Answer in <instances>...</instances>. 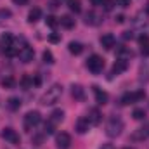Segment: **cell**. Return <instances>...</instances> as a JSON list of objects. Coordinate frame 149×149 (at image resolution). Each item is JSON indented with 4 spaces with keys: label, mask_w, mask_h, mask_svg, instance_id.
Returning a JSON list of instances; mask_svg holds the SVG:
<instances>
[{
    "label": "cell",
    "mask_w": 149,
    "mask_h": 149,
    "mask_svg": "<svg viewBox=\"0 0 149 149\" xmlns=\"http://www.w3.org/2000/svg\"><path fill=\"white\" fill-rule=\"evenodd\" d=\"M148 135H146V132H144V128H139L137 132H134L132 134V139H135V141H139V139H146Z\"/></svg>",
    "instance_id": "cell-31"
},
{
    "label": "cell",
    "mask_w": 149,
    "mask_h": 149,
    "mask_svg": "<svg viewBox=\"0 0 149 149\" xmlns=\"http://www.w3.org/2000/svg\"><path fill=\"white\" fill-rule=\"evenodd\" d=\"M12 16V10L10 9H0V17L5 19V17H10Z\"/></svg>",
    "instance_id": "cell-33"
},
{
    "label": "cell",
    "mask_w": 149,
    "mask_h": 149,
    "mask_svg": "<svg viewBox=\"0 0 149 149\" xmlns=\"http://www.w3.org/2000/svg\"><path fill=\"white\" fill-rule=\"evenodd\" d=\"M12 2H14L16 5H26V3H28V0H12Z\"/></svg>",
    "instance_id": "cell-41"
},
{
    "label": "cell",
    "mask_w": 149,
    "mask_h": 149,
    "mask_svg": "<svg viewBox=\"0 0 149 149\" xmlns=\"http://www.w3.org/2000/svg\"><path fill=\"white\" fill-rule=\"evenodd\" d=\"M116 56H118V59L127 61V57H130V56H132V52H130L127 47H118V49H116Z\"/></svg>",
    "instance_id": "cell-20"
},
{
    "label": "cell",
    "mask_w": 149,
    "mask_h": 149,
    "mask_svg": "<svg viewBox=\"0 0 149 149\" xmlns=\"http://www.w3.org/2000/svg\"><path fill=\"white\" fill-rule=\"evenodd\" d=\"M132 37H134L132 31H123V38H125V40H132Z\"/></svg>",
    "instance_id": "cell-40"
},
{
    "label": "cell",
    "mask_w": 149,
    "mask_h": 149,
    "mask_svg": "<svg viewBox=\"0 0 149 149\" xmlns=\"http://www.w3.org/2000/svg\"><path fill=\"white\" fill-rule=\"evenodd\" d=\"M132 116H134V120H144L146 118V111L142 108H137V109H134Z\"/></svg>",
    "instance_id": "cell-28"
},
{
    "label": "cell",
    "mask_w": 149,
    "mask_h": 149,
    "mask_svg": "<svg viewBox=\"0 0 149 149\" xmlns=\"http://www.w3.org/2000/svg\"><path fill=\"white\" fill-rule=\"evenodd\" d=\"M87 120L90 121V125H99V123H101V120H102V114H101V111H99L97 108H94V109H90V111H88Z\"/></svg>",
    "instance_id": "cell-11"
},
{
    "label": "cell",
    "mask_w": 149,
    "mask_h": 149,
    "mask_svg": "<svg viewBox=\"0 0 149 149\" xmlns=\"http://www.w3.org/2000/svg\"><path fill=\"white\" fill-rule=\"evenodd\" d=\"M40 17H42V10H40L38 7H33V9L30 10V14H28V23L33 24V23H37Z\"/></svg>",
    "instance_id": "cell-16"
},
{
    "label": "cell",
    "mask_w": 149,
    "mask_h": 149,
    "mask_svg": "<svg viewBox=\"0 0 149 149\" xmlns=\"http://www.w3.org/2000/svg\"><path fill=\"white\" fill-rule=\"evenodd\" d=\"M146 14H149V2H148V5H146Z\"/></svg>",
    "instance_id": "cell-45"
},
{
    "label": "cell",
    "mask_w": 149,
    "mask_h": 149,
    "mask_svg": "<svg viewBox=\"0 0 149 149\" xmlns=\"http://www.w3.org/2000/svg\"><path fill=\"white\" fill-rule=\"evenodd\" d=\"M139 43H141V47L146 45V43H149V35H141V37H139Z\"/></svg>",
    "instance_id": "cell-35"
},
{
    "label": "cell",
    "mask_w": 149,
    "mask_h": 149,
    "mask_svg": "<svg viewBox=\"0 0 149 149\" xmlns=\"http://www.w3.org/2000/svg\"><path fill=\"white\" fill-rule=\"evenodd\" d=\"M40 121H42V116H40V113H38V111H28L26 114H24V118H23L24 128H26L28 132H30V130H33Z\"/></svg>",
    "instance_id": "cell-4"
},
{
    "label": "cell",
    "mask_w": 149,
    "mask_h": 149,
    "mask_svg": "<svg viewBox=\"0 0 149 149\" xmlns=\"http://www.w3.org/2000/svg\"><path fill=\"white\" fill-rule=\"evenodd\" d=\"M3 52H5V56H7V57H14V56H17V54H19V47L9 45V47H5V49H3Z\"/></svg>",
    "instance_id": "cell-23"
},
{
    "label": "cell",
    "mask_w": 149,
    "mask_h": 149,
    "mask_svg": "<svg viewBox=\"0 0 149 149\" xmlns=\"http://www.w3.org/2000/svg\"><path fill=\"white\" fill-rule=\"evenodd\" d=\"M146 97V92L144 90H137V92H127L123 97H121V104L123 106H128V104H134V102H139Z\"/></svg>",
    "instance_id": "cell-5"
},
{
    "label": "cell",
    "mask_w": 149,
    "mask_h": 149,
    "mask_svg": "<svg viewBox=\"0 0 149 149\" xmlns=\"http://www.w3.org/2000/svg\"><path fill=\"white\" fill-rule=\"evenodd\" d=\"M59 24H61L63 28H66V30H71V28H74V19L71 16H63V17L59 19Z\"/></svg>",
    "instance_id": "cell-15"
},
{
    "label": "cell",
    "mask_w": 149,
    "mask_h": 149,
    "mask_svg": "<svg viewBox=\"0 0 149 149\" xmlns=\"http://www.w3.org/2000/svg\"><path fill=\"white\" fill-rule=\"evenodd\" d=\"M0 83H2V87H3V88H12V87L16 85V80H14L12 76H5Z\"/></svg>",
    "instance_id": "cell-25"
},
{
    "label": "cell",
    "mask_w": 149,
    "mask_h": 149,
    "mask_svg": "<svg viewBox=\"0 0 149 149\" xmlns=\"http://www.w3.org/2000/svg\"><path fill=\"white\" fill-rule=\"evenodd\" d=\"M99 42H101V45H102L106 50H111L113 47H114V42H116V40H114V37H113L111 33H106V35L101 37Z\"/></svg>",
    "instance_id": "cell-12"
},
{
    "label": "cell",
    "mask_w": 149,
    "mask_h": 149,
    "mask_svg": "<svg viewBox=\"0 0 149 149\" xmlns=\"http://www.w3.org/2000/svg\"><path fill=\"white\" fill-rule=\"evenodd\" d=\"M94 5H106V2H109V0H90Z\"/></svg>",
    "instance_id": "cell-39"
},
{
    "label": "cell",
    "mask_w": 149,
    "mask_h": 149,
    "mask_svg": "<svg viewBox=\"0 0 149 149\" xmlns=\"http://www.w3.org/2000/svg\"><path fill=\"white\" fill-rule=\"evenodd\" d=\"M19 59L23 61V63H30V61H33V57H35V50L31 49V47H28V45H24V47H21L19 49Z\"/></svg>",
    "instance_id": "cell-8"
},
{
    "label": "cell",
    "mask_w": 149,
    "mask_h": 149,
    "mask_svg": "<svg viewBox=\"0 0 149 149\" xmlns=\"http://www.w3.org/2000/svg\"><path fill=\"white\" fill-rule=\"evenodd\" d=\"M123 130V120L120 116H111L108 120V125H106V134L109 137H118Z\"/></svg>",
    "instance_id": "cell-2"
},
{
    "label": "cell",
    "mask_w": 149,
    "mask_h": 149,
    "mask_svg": "<svg viewBox=\"0 0 149 149\" xmlns=\"http://www.w3.org/2000/svg\"><path fill=\"white\" fill-rule=\"evenodd\" d=\"M63 120H64V111H63V109H54V111L50 113V121L61 123Z\"/></svg>",
    "instance_id": "cell-18"
},
{
    "label": "cell",
    "mask_w": 149,
    "mask_h": 149,
    "mask_svg": "<svg viewBox=\"0 0 149 149\" xmlns=\"http://www.w3.org/2000/svg\"><path fill=\"white\" fill-rule=\"evenodd\" d=\"M116 21H118V23H123V21H125V16H123V14H118V16H116Z\"/></svg>",
    "instance_id": "cell-43"
},
{
    "label": "cell",
    "mask_w": 149,
    "mask_h": 149,
    "mask_svg": "<svg viewBox=\"0 0 149 149\" xmlns=\"http://www.w3.org/2000/svg\"><path fill=\"white\" fill-rule=\"evenodd\" d=\"M87 68H88V71H92L94 74H99L102 70H104V59H102L101 56L94 54V56L88 57V61H87Z\"/></svg>",
    "instance_id": "cell-3"
},
{
    "label": "cell",
    "mask_w": 149,
    "mask_h": 149,
    "mask_svg": "<svg viewBox=\"0 0 149 149\" xmlns=\"http://www.w3.org/2000/svg\"><path fill=\"white\" fill-rule=\"evenodd\" d=\"M141 52H142V56H146V57H148V56H149V43H146V45H142Z\"/></svg>",
    "instance_id": "cell-37"
},
{
    "label": "cell",
    "mask_w": 149,
    "mask_h": 149,
    "mask_svg": "<svg viewBox=\"0 0 149 149\" xmlns=\"http://www.w3.org/2000/svg\"><path fill=\"white\" fill-rule=\"evenodd\" d=\"M61 94H63V87H61L59 83H54L50 88H47V92L42 95L40 101H42L43 106H50V104H56V102L59 101Z\"/></svg>",
    "instance_id": "cell-1"
},
{
    "label": "cell",
    "mask_w": 149,
    "mask_h": 149,
    "mask_svg": "<svg viewBox=\"0 0 149 149\" xmlns=\"http://www.w3.org/2000/svg\"><path fill=\"white\" fill-rule=\"evenodd\" d=\"M45 23H47V26H50V28H56V26L59 24V21H57V17H54V16H47V19H45Z\"/></svg>",
    "instance_id": "cell-30"
},
{
    "label": "cell",
    "mask_w": 149,
    "mask_h": 149,
    "mask_svg": "<svg viewBox=\"0 0 149 149\" xmlns=\"http://www.w3.org/2000/svg\"><path fill=\"white\" fill-rule=\"evenodd\" d=\"M99 149H114V146H113V144H102Z\"/></svg>",
    "instance_id": "cell-42"
},
{
    "label": "cell",
    "mask_w": 149,
    "mask_h": 149,
    "mask_svg": "<svg viewBox=\"0 0 149 149\" xmlns=\"http://www.w3.org/2000/svg\"><path fill=\"white\" fill-rule=\"evenodd\" d=\"M68 49H70V52H71V54H74V56H80V54L83 52V45H81L80 42H70Z\"/></svg>",
    "instance_id": "cell-17"
},
{
    "label": "cell",
    "mask_w": 149,
    "mask_h": 149,
    "mask_svg": "<svg viewBox=\"0 0 149 149\" xmlns=\"http://www.w3.org/2000/svg\"><path fill=\"white\" fill-rule=\"evenodd\" d=\"M85 24H90V26H95V24H99V19H97V14L95 12H87V16H85Z\"/></svg>",
    "instance_id": "cell-19"
},
{
    "label": "cell",
    "mask_w": 149,
    "mask_h": 149,
    "mask_svg": "<svg viewBox=\"0 0 149 149\" xmlns=\"http://www.w3.org/2000/svg\"><path fill=\"white\" fill-rule=\"evenodd\" d=\"M127 68H128V63H127V61H123V59H118V61L113 64V74L123 73Z\"/></svg>",
    "instance_id": "cell-13"
},
{
    "label": "cell",
    "mask_w": 149,
    "mask_h": 149,
    "mask_svg": "<svg viewBox=\"0 0 149 149\" xmlns=\"http://www.w3.org/2000/svg\"><path fill=\"white\" fill-rule=\"evenodd\" d=\"M144 132H146V135H148V137H149V123H148V125H146V127H144Z\"/></svg>",
    "instance_id": "cell-44"
},
{
    "label": "cell",
    "mask_w": 149,
    "mask_h": 149,
    "mask_svg": "<svg viewBox=\"0 0 149 149\" xmlns=\"http://www.w3.org/2000/svg\"><path fill=\"white\" fill-rule=\"evenodd\" d=\"M59 3H61V0H50V2H49V7H50V9H57Z\"/></svg>",
    "instance_id": "cell-36"
},
{
    "label": "cell",
    "mask_w": 149,
    "mask_h": 149,
    "mask_svg": "<svg viewBox=\"0 0 149 149\" xmlns=\"http://www.w3.org/2000/svg\"><path fill=\"white\" fill-rule=\"evenodd\" d=\"M130 2H132V0H114V5H118V7H123V9H125V7H128V5H130Z\"/></svg>",
    "instance_id": "cell-34"
},
{
    "label": "cell",
    "mask_w": 149,
    "mask_h": 149,
    "mask_svg": "<svg viewBox=\"0 0 149 149\" xmlns=\"http://www.w3.org/2000/svg\"><path fill=\"white\" fill-rule=\"evenodd\" d=\"M49 42H50V43L61 42V35H59V33H50V35H49Z\"/></svg>",
    "instance_id": "cell-32"
},
{
    "label": "cell",
    "mask_w": 149,
    "mask_h": 149,
    "mask_svg": "<svg viewBox=\"0 0 149 149\" xmlns=\"http://www.w3.org/2000/svg\"><path fill=\"white\" fill-rule=\"evenodd\" d=\"M54 125H56V123H54V121H50V120H49V121H47V123H45V127H43V132H45V134H47V135H52V134H54V132H56V127H54Z\"/></svg>",
    "instance_id": "cell-27"
},
{
    "label": "cell",
    "mask_w": 149,
    "mask_h": 149,
    "mask_svg": "<svg viewBox=\"0 0 149 149\" xmlns=\"http://www.w3.org/2000/svg\"><path fill=\"white\" fill-rule=\"evenodd\" d=\"M88 127H90V121H88L85 116H81V118H78V120H76L74 130H76L78 134H87V132H88Z\"/></svg>",
    "instance_id": "cell-9"
},
{
    "label": "cell",
    "mask_w": 149,
    "mask_h": 149,
    "mask_svg": "<svg viewBox=\"0 0 149 149\" xmlns=\"http://www.w3.org/2000/svg\"><path fill=\"white\" fill-rule=\"evenodd\" d=\"M71 94H73V97L76 101H83L85 99V90H83L81 85H73L71 87Z\"/></svg>",
    "instance_id": "cell-14"
},
{
    "label": "cell",
    "mask_w": 149,
    "mask_h": 149,
    "mask_svg": "<svg viewBox=\"0 0 149 149\" xmlns=\"http://www.w3.org/2000/svg\"><path fill=\"white\" fill-rule=\"evenodd\" d=\"M40 83H42V78H40L38 74H33V85H35V87H38Z\"/></svg>",
    "instance_id": "cell-38"
},
{
    "label": "cell",
    "mask_w": 149,
    "mask_h": 149,
    "mask_svg": "<svg viewBox=\"0 0 149 149\" xmlns=\"http://www.w3.org/2000/svg\"><path fill=\"white\" fill-rule=\"evenodd\" d=\"M125 149H135V148H125Z\"/></svg>",
    "instance_id": "cell-46"
},
{
    "label": "cell",
    "mask_w": 149,
    "mask_h": 149,
    "mask_svg": "<svg viewBox=\"0 0 149 149\" xmlns=\"http://www.w3.org/2000/svg\"><path fill=\"white\" fill-rule=\"evenodd\" d=\"M0 43H2L3 47H9V45L14 43V37H12L10 33H3V35L0 37Z\"/></svg>",
    "instance_id": "cell-22"
},
{
    "label": "cell",
    "mask_w": 149,
    "mask_h": 149,
    "mask_svg": "<svg viewBox=\"0 0 149 149\" xmlns=\"http://www.w3.org/2000/svg\"><path fill=\"white\" fill-rule=\"evenodd\" d=\"M68 7L73 10L74 14L81 12V5H80V0H68Z\"/></svg>",
    "instance_id": "cell-24"
},
{
    "label": "cell",
    "mask_w": 149,
    "mask_h": 149,
    "mask_svg": "<svg viewBox=\"0 0 149 149\" xmlns=\"http://www.w3.org/2000/svg\"><path fill=\"white\" fill-rule=\"evenodd\" d=\"M2 137H3L7 142H10V144H16V146L21 144V137H19V135L16 134V130H12V128H3Z\"/></svg>",
    "instance_id": "cell-7"
},
{
    "label": "cell",
    "mask_w": 149,
    "mask_h": 149,
    "mask_svg": "<svg viewBox=\"0 0 149 149\" xmlns=\"http://www.w3.org/2000/svg\"><path fill=\"white\" fill-rule=\"evenodd\" d=\"M7 106H9V109H10V111H16V109H19V108H21V101H19L17 97H10V99L7 101Z\"/></svg>",
    "instance_id": "cell-21"
},
{
    "label": "cell",
    "mask_w": 149,
    "mask_h": 149,
    "mask_svg": "<svg viewBox=\"0 0 149 149\" xmlns=\"http://www.w3.org/2000/svg\"><path fill=\"white\" fill-rule=\"evenodd\" d=\"M56 144L59 149H68L71 146V135L68 132H61L56 135Z\"/></svg>",
    "instance_id": "cell-6"
},
{
    "label": "cell",
    "mask_w": 149,
    "mask_h": 149,
    "mask_svg": "<svg viewBox=\"0 0 149 149\" xmlns=\"http://www.w3.org/2000/svg\"><path fill=\"white\" fill-rule=\"evenodd\" d=\"M42 57H43V63H47V64H54V54H52L50 50H43Z\"/></svg>",
    "instance_id": "cell-26"
},
{
    "label": "cell",
    "mask_w": 149,
    "mask_h": 149,
    "mask_svg": "<svg viewBox=\"0 0 149 149\" xmlns=\"http://www.w3.org/2000/svg\"><path fill=\"white\" fill-rule=\"evenodd\" d=\"M21 85H23L24 88H30V87L33 85V78H31V76H28V74H26V76H23V78H21Z\"/></svg>",
    "instance_id": "cell-29"
},
{
    "label": "cell",
    "mask_w": 149,
    "mask_h": 149,
    "mask_svg": "<svg viewBox=\"0 0 149 149\" xmlns=\"http://www.w3.org/2000/svg\"><path fill=\"white\" fill-rule=\"evenodd\" d=\"M92 90H94V95H95V101H97V104H106L108 102V94L102 90V88H99L97 85H94L92 87Z\"/></svg>",
    "instance_id": "cell-10"
}]
</instances>
